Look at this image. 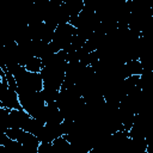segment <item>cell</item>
<instances>
[{
  "label": "cell",
  "instance_id": "obj_1",
  "mask_svg": "<svg viewBox=\"0 0 153 153\" xmlns=\"http://www.w3.org/2000/svg\"><path fill=\"white\" fill-rule=\"evenodd\" d=\"M23 67L29 73H41V71L43 68V63H42V60L39 57L30 56L24 62V66Z\"/></svg>",
  "mask_w": 153,
  "mask_h": 153
}]
</instances>
